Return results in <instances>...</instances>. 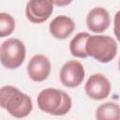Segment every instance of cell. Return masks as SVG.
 I'll return each instance as SVG.
<instances>
[{
    "mask_svg": "<svg viewBox=\"0 0 120 120\" xmlns=\"http://www.w3.org/2000/svg\"><path fill=\"white\" fill-rule=\"evenodd\" d=\"M0 105L3 109L16 118L27 116L32 109V99L30 97L12 85H6L0 89Z\"/></svg>",
    "mask_w": 120,
    "mask_h": 120,
    "instance_id": "cell-1",
    "label": "cell"
},
{
    "mask_svg": "<svg viewBox=\"0 0 120 120\" xmlns=\"http://www.w3.org/2000/svg\"><path fill=\"white\" fill-rule=\"evenodd\" d=\"M38 108L52 115H65L72 105L70 97L64 91L56 88H46L42 90L37 98Z\"/></svg>",
    "mask_w": 120,
    "mask_h": 120,
    "instance_id": "cell-2",
    "label": "cell"
},
{
    "mask_svg": "<svg viewBox=\"0 0 120 120\" xmlns=\"http://www.w3.org/2000/svg\"><path fill=\"white\" fill-rule=\"evenodd\" d=\"M86 52L100 63H109L117 54V43L110 36H90L86 42Z\"/></svg>",
    "mask_w": 120,
    "mask_h": 120,
    "instance_id": "cell-3",
    "label": "cell"
},
{
    "mask_svg": "<svg viewBox=\"0 0 120 120\" xmlns=\"http://www.w3.org/2000/svg\"><path fill=\"white\" fill-rule=\"evenodd\" d=\"M25 59V46L18 38H8L0 47V60L8 69L18 68Z\"/></svg>",
    "mask_w": 120,
    "mask_h": 120,
    "instance_id": "cell-4",
    "label": "cell"
},
{
    "mask_svg": "<svg viewBox=\"0 0 120 120\" xmlns=\"http://www.w3.org/2000/svg\"><path fill=\"white\" fill-rule=\"evenodd\" d=\"M84 75L85 71L83 66L76 60H69L61 68L60 81L64 86L74 88L82 82Z\"/></svg>",
    "mask_w": 120,
    "mask_h": 120,
    "instance_id": "cell-5",
    "label": "cell"
},
{
    "mask_svg": "<svg viewBox=\"0 0 120 120\" xmlns=\"http://www.w3.org/2000/svg\"><path fill=\"white\" fill-rule=\"evenodd\" d=\"M53 11V2L49 0L28 1L25 7V15L33 23H41L47 21Z\"/></svg>",
    "mask_w": 120,
    "mask_h": 120,
    "instance_id": "cell-6",
    "label": "cell"
},
{
    "mask_svg": "<svg viewBox=\"0 0 120 120\" xmlns=\"http://www.w3.org/2000/svg\"><path fill=\"white\" fill-rule=\"evenodd\" d=\"M84 90L90 98L94 100H102L109 96L111 92V83L104 75L96 73L88 78Z\"/></svg>",
    "mask_w": 120,
    "mask_h": 120,
    "instance_id": "cell-7",
    "label": "cell"
},
{
    "mask_svg": "<svg viewBox=\"0 0 120 120\" xmlns=\"http://www.w3.org/2000/svg\"><path fill=\"white\" fill-rule=\"evenodd\" d=\"M51 62L43 54H35L27 65V73L29 78L34 82L45 81L51 72Z\"/></svg>",
    "mask_w": 120,
    "mask_h": 120,
    "instance_id": "cell-8",
    "label": "cell"
},
{
    "mask_svg": "<svg viewBox=\"0 0 120 120\" xmlns=\"http://www.w3.org/2000/svg\"><path fill=\"white\" fill-rule=\"evenodd\" d=\"M111 18L109 12L100 7L94 8L86 17V24L90 31L94 33H102L110 26Z\"/></svg>",
    "mask_w": 120,
    "mask_h": 120,
    "instance_id": "cell-9",
    "label": "cell"
},
{
    "mask_svg": "<svg viewBox=\"0 0 120 120\" xmlns=\"http://www.w3.org/2000/svg\"><path fill=\"white\" fill-rule=\"evenodd\" d=\"M49 29L53 38L57 39H65L73 33L75 29V22L71 18L60 15L51 22Z\"/></svg>",
    "mask_w": 120,
    "mask_h": 120,
    "instance_id": "cell-10",
    "label": "cell"
},
{
    "mask_svg": "<svg viewBox=\"0 0 120 120\" xmlns=\"http://www.w3.org/2000/svg\"><path fill=\"white\" fill-rule=\"evenodd\" d=\"M91 35L86 32L78 33L69 42V51L71 54L78 58H86V42Z\"/></svg>",
    "mask_w": 120,
    "mask_h": 120,
    "instance_id": "cell-11",
    "label": "cell"
},
{
    "mask_svg": "<svg viewBox=\"0 0 120 120\" xmlns=\"http://www.w3.org/2000/svg\"><path fill=\"white\" fill-rule=\"evenodd\" d=\"M97 120H120V105L115 102H106L97 109Z\"/></svg>",
    "mask_w": 120,
    "mask_h": 120,
    "instance_id": "cell-12",
    "label": "cell"
},
{
    "mask_svg": "<svg viewBox=\"0 0 120 120\" xmlns=\"http://www.w3.org/2000/svg\"><path fill=\"white\" fill-rule=\"evenodd\" d=\"M15 28V21L11 15L8 13H0V37L5 38L13 33Z\"/></svg>",
    "mask_w": 120,
    "mask_h": 120,
    "instance_id": "cell-13",
    "label": "cell"
},
{
    "mask_svg": "<svg viewBox=\"0 0 120 120\" xmlns=\"http://www.w3.org/2000/svg\"><path fill=\"white\" fill-rule=\"evenodd\" d=\"M114 27H113V32L115 35V38H117V40L120 42V10L116 12L115 16H114Z\"/></svg>",
    "mask_w": 120,
    "mask_h": 120,
    "instance_id": "cell-14",
    "label": "cell"
},
{
    "mask_svg": "<svg viewBox=\"0 0 120 120\" xmlns=\"http://www.w3.org/2000/svg\"><path fill=\"white\" fill-rule=\"evenodd\" d=\"M68 3H70V2H54V4H56V5H65V4H68Z\"/></svg>",
    "mask_w": 120,
    "mask_h": 120,
    "instance_id": "cell-15",
    "label": "cell"
},
{
    "mask_svg": "<svg viewBox=\"0 0 120 120\" xmlns=\"http://www.w3.org/2000/svg\"><path fill=\"white\" fill-rule=\"evenodd\" d=\"M118 68H119V70H120V58H119V60H118Z\"/></svg>",
    "mask_w": 120,
    "mask_h": 120,
    "instance_id": "cell-16",
    "label": "cell"
}]
</instances>
